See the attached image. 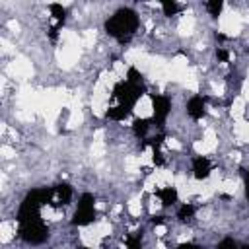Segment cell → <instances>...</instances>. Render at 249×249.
<instances>
[{
	"instance_id": "6",
	"label": "cell",
	"mask_w": 249,
	"mask_h": 249,
	"mask_svg": "<svg viewBox=\"0 0 249 249\" xmlns=\"http://www.w3.org/2000/svg\"><path fill=\"white\" fill-rule=\"evenodd\" d=\"M187 115H189L191 119H195V121L202 119V117L206 115V99L200 97V95L191 97V99L187 101Z\"/></svg>"
},
{
	"instance_id": "8",
	"label": "cell",
	"mask_w": 249,
	"mask_h": 249,
	"mask_svg": "<svg viewBox=\"0 0 249 249\" xmlns=\"http://www.w3.org/2000/svg\"><path fill=\"white\" fill-rule=\"evenodd\" d=\"M156 195L160 196V200H161L163 206H171V204L177 202V191L173 187H163V189L156 191Z\"/></svg>"
},
{
	"instance_id": "3",
	"label": "cell",
	"mask_w": 249,
	"mask_h": 249,
	"mask_svg": "<svg viewBox=\"0 0 249 249\" xmlns=\"http://www.w3.org/2000/svg\"><path fill=\"white\" fill-rule=\"evenodd\" d=\"M144 93V88L140 84H132L128 80L124 82H119L115 88H113V97L119 99V105H124L128 109H132V105L140 99V95Z\"/></svg>"
},
{
	"instance_id": "20",
	"label": "cell",
	"mask_w": 249,
	"mask_h": 249,
	"mask_svg": "<svg viewBox=\"0 0 249 249\" xmlns=\"http://www.w3.org/2000/svg\"><path fill=\"white\" fill-rule=\"evenodd\" d=\"M154 163L156 165H163V158H161L160 150H154Z\"/></svg>"
},
{
	"instance_id": "22",
	"label": "cell",
	"mask_w": 249,
	"mask_h": 249,
	"mask_svg": "<svg viewBox=\"0 0 249 249\" xmlns=\"http://www.w3.org/2000/svg\"><path fill=\"white\" fill-rule=\"evenodd\" d=\"M177 249H200L196 243H181Z\"/></svg>"
},
{
	"instance_id": "17",
	"label": "cell",
	"mask_w": 249,
	"mask_h": 249,
	"mask_svg": "<svg viewBox=\"0 0 249 249\" xmlns=\"http://www.w3.org/2000/svg\"><path fill=\"white\" fill-rule=\"evenodd\" d=\"M126 80H128V82H132V84H140V86H142V74H140L136 68H128Z\"/></svg>"
},
{
	"instance_id": "13",
	"label": "cell",
	"mask_w": 249,
	"mask_h": 249,
	"mask_svg": "<svg viewBox=\"0 0 249 249\" xmlns=\"http://www.w3.org/2000/svg\"><path fill=\"white\" fill-rule=\"evenodd\" d=\"M161 8H163V14H165L167 18L175 16V14L181 10V6H179L177 2H173V0H163V2H161Z\"/></svg>"
},
{
	"instance_id": "18",
	"label": "cell",
	"mask_w": 249,
	"mask_h": 249,
	"mask_svg": "<svg viewBox=\"0 0 249 249\" xmlns=\"http://www.w3.org/2000/svg\"><path fill=\"white\" fill-rule=\"evenodd\" d=\"M216 249H237V243H235L231 237H224V239L218 243Z\"/></svg>"
},
{
	"instance_id": "25",
	"label": "cell",
	"mask_w": 249,
	"mask_h": 249,
	"mask_svg": "<svg viewBox=\"0 0 249 249\" xmlns=\"http://www.w3.org/2000/svg\"><path fill=\"white\" fill-rule=\"evenodd\" d=\"M241 249H249V245H243V247H241Z\"/></svg>"
},
{
	"instance_id": "23",
	"label": "cell",
	"mask_w": 249,
	"mask_h": 249,
	"mask_svg": "<svg viewBox=\"0 0 249 249\" xmlns=\"http://www.w3.org/2000/svg\"><path fill=\"white\" fill-rule=\"evenodd\" d=\"M165 222V218H161V216H156V218H152V224L154 226H161Z\"/></svg>"
},
{
	"instance_id": "7",
	"label": "cell",
	"mask_w": 249,
	"mask_h": 249,
	"mask_svg": "<svg viewBox=\"0 0 249 249\" xmlns=\"http://www.w3.org/2000/svg\"><path fill=\"white\" fill-rule=\"evenodd\" d=\"M210 171H212V163H210L208 158L198 156V158L193 160V175L196 179H206L210 175Z\"/></svg>"
},
{
	"instance_id": "2",
	"label": "cell",
	"mask_w": 249,
	"mask_h": 249,
	"mask_svg": "<svg viewBox=\"0 0 249 249\" xmlns=\"http://www.w3.org/2000/svg\"><path fill=\"white\" fill-rule=\"evenodd\" d=\"M18 233H19V237H21L25 243L39 245V243H43V241L49 237V228H47V224L41 220V216H37V218H29V220H25V222H19Z\"/></svg>"
},
{
	"instance_id": "1",
	"label": "cell",
	"mask_w": 249,
	"mask_h": 249,
	"mask_svg": "<svg viewBox=\"0 0 249 249\" xmlns=\"http://www.w3.org/2000/svg\"><path fill=\"white\" fill-rule=\"evenodd\" d=\"M136 29H138V16L132 8H121L105 21V31L111 37H115L119 43H126Z\"/></svg>"
},
{
	"instance_id": "14",
	"label": "cell",
	"mask_w": 249,
	"mask_h": 249,
	"mask_svg": "<svg viewBox=\"0 0 249 249\" xmlns=\"http://www.w3.org/2000/svg\"><path fill=\"white\" fill-rule=\"evenodd\" d=\"M193 214H195V206H193V204H183V206L179 208V212H177V218H179L181 222H187L189 218H193Z\"/></svg>"
},
{
	"instance_id": "24",
	"label": "cell",
	"mask_w": 249,
	"mask_h": 249,
	"mask_svg": "<svg viewBox=\"0 0 249 249\" xmlns=\"http://www.w3.org/2000/svg\"><path fill=\"white\" fill-rule=\"evenodd\" d=\"M216 39H218V41H226V35H222V33H216Z\"/></svg>"
},
{
	"instance_id": "26",
	"label": "cell",
	"mask_w": 249,
	"mask_h": 249,
	"mask_svg": "<svg viewBox=\"0 0 249 249\" xmlns=\"http://www.w3.org/2000/svg\"><path fill=\"white\" fill-rule=\"evenodd\" d=\"M82 249H88V247H82Z\"/></svg>"
},
{
	"instance_id": "11",
	"label": "cell",
	"mask_w": 249,
	"mask_h": 249,
	"mask_svg": "<svg viewBox=\"0 0 249 249\" xmlns=\"http://www.w3.org/2000/svg\"><path fill=\"white\" fill-rule=\"evenodd\" d=\"M49 10H51V14H53V18L56 19V23H54V27L58 29L62 23H64V19H66V10L60 6V4H51L49 6Z\"/></svg>"
},
{
	"instance_id": "15",
	"label": "cell",
	"mask_w": 249,
	"mask_h": 249,
	"mask_svg": "<svg viewBox=\"0 0 249 249\" xmlns=\"http://www.w3.org/2000/svg\"><path fill=\"white\" fill-rule=\"evenodd\" d=\"M222 6H224V2H222V0H210V2H206V10L210 12V16H212V18H218V16H220Z\"/></svg>"
},
{
	"instance_id": "12",
	"label": "cell",
	"mask_w": 249,
	"mask_h": 249,
	"mask_svg": "<svg viewBox=\"0 0 249 249\" xmlns=\"http://www.w3.org/2000/svg\"><path fill=\"white\" fill-rule=\"evenodd\" d=\"M148 126H150L148 119H134V123H132V130L138 138H144V134L148 132Z\"/></svg>"
},
{
	"instance_id": "16",
	"label": "cell",
	"mask_w": 249,
	"mask_h": 249,
	"mask_svg": "<svg viewBox=\"0 0 249 249\" xmlns=\"http://www.w3.org/2000/svg\"><path fill=\"white\" fill-rule=\"evenodd\" d=\"M126 245L128 249H142V233L126 235Z\"/></svg>"
},
{
	"instance_id": "9",
	"label": "cell",
	"mask_w": 249,
	"mask_h": 249,
	"mask_svg": "<svg viewBox=\"0 0 249 249\" xmlns=\"http://www.w3.org/2000/svg\"><path fill=\"white\" fill-rule=\"evenodd\" d=\"M130 113H132V109H128V107H124V105H117V107H111V109L105 113V117L111 119V121H123V119H126Z\"/></svg>"
},
{
	"instance_id": "5",
	"label": "cell",
	"mask_w": 249,
	"mask_h": 249,
	"mask_svg": "<svg viewBox=\"0 0 249 249\" xmlns=\"http://www.w3.org/2000/svg\"><path fill=\"white\" fill-rule=\"evenodd\" d=\"M152 105H154V121L158 124H161L165 121V117L169 115L171 103L165 95H152Z\"/></svg>"
},
{
	"instance_id": "19",
	"label": "cell",
	"mask_w": 249,
	"mask_h": 249,
	"mask_svg": "<svg viewBox=\"0 0 249 249\" xmlns=\"http://www.w3.org/2000/svg\"><path fill=\"white\" fill-rule=\"evenodd\" d=\"M216 58H218V60H222V62H226V60L230 58V54H228V51H226V49H216Z\"/></svg>"
},
{
	"instance_id": "10",
	"label": "cell",
	"mask_w": 249,
	"mask_h": 249,
	"mask_svg": "<svg viewBox=\"0 0 249 249\" xmlns=\"http://www.w3.org/2000/svg\"><path fill=\"white\" fill-rule=\"evenodd\" d=\"M54 195L58 196V202L60 204H68L70 198H72V187L66 185V183H60V185L54 187Z\"/></svg>"
},
{
	"instance_id": "4",
	"label": "cell",
	"mask_w": 249,
	"mask_h": 249,
	"mask_svg": "<svg viewBox=\"0 0 249 249\" xmlns=\"http://www.w3.org/2000/svg\"><path fill=\"white\" fill-rule=\"evenodd\" d=\"M93 195L91 193H84L80 196V202H78V210L74 212V218H72V224L74 226H88L95 220V206H93Z\"/></svg>"
},
{
	"instance_id": "21",
	"label": "cell",
	"mask_w": 249,
	"mask_h": 249,
	"mask_svg": "<svg viewBox=\"0 0 249 249\" xmlns=\"http://www.w3.org/2000/svg\"><path fill=\"white\" fill-rule=\"evenodd\" d=\"M243 177H245V195L249 200V169H243Z\"/></svg>"
}]
</instances>
